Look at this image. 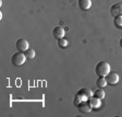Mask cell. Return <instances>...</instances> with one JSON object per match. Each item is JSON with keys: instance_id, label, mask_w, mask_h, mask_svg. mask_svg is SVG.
I'll list each match as a JSON object with an SVG mask.
<instances>
[{"instance_id": "1", "label": "cell", "mask_w": 122, "mask_h": 117, "mask_svg": "<svg viewBox=\"0 0 122 117\" xmlns=\"http://www.w3.org/2000/svg\"><path fill=\"white\" fill-rule=\"evenodd\" d=\"M110 72V65L107 61H99L95 67V73L98 77H106Z\"/></svg>"}, {"instance_id": "2", "label": "cell", "mask_w": 122, "mask_h": 117, "mask_svg": "<svg viewBox=\"0 0 122 117\" xmlns=\"http://www.w3.org/2000/svg\"><path fill=\"white\" fill-rule=\"evenodd\" d=\"M26 61V56L24 53H21V51H18L12 55L11 57V64L15 67H20L22 66L24 62Z\"/></svg>"}, {"instance_id": "3", "label": "cell", "mask_w": 122, "mask_h": 117, "mask_svg": "<svg viewBox=\"0 0 122 117\" xmlns=\"http://www.w3.org/2000/svg\"><path fill=\"white\" fill-rule=\"evenodd\" d=\"M75 96L79 97L80 101H88L89 99L94 96V92L91 89H88V88H83L76 93Z\"/></svg>"}, {"instance_id": "4", "label": "cell", "mask_w": 122, "mask_h": 117, "mask_svg": "<svg viewBox=\"0 0 122 117\" xmlns=\"http://www.w3.org/2000/svg\"><path fill=\"white\" fill-rule=\"evenodd\" d=\"M15 46H16L18 51L25 53L28 49V41L25 39V38H19L18 41H16V43H15Z\"/></svg>"}, {"instance_id": "5", "label": "cell", "mask_w": 122, "mask_h": 117, "mask_svg": "<svg viewBox=\"0 0 122 117\" xmlns=\"http://www.w3.org/2000/svg\"><path fill=\"white\" fill-rule=\"evenodd\" d=\"M120 80V77L117 72H113V71H110L109 73L106 76V81L107 84H110V85H114L117 84Z\"/></svg>"}, {"instance_id": "6", "label": "cell", "mask_w": 122, "mask_h": 117, "mask_svg": "<svg viewBox=\"0 0 122 117\" xmlns=\"http://www.w3.org/2000/svg\"><path fill=\"white\" fill-rule=\"evenodd\" d=\"M110 14L113 18L117 17H122V3H114L110 7Z\"/></svg>"}, {"instance_id": "7", "label": "cell", "mask_w": 122, "mask_h": 117, "mask_svg": "<svg viewBox=\"0 0 122 117\" xmlns=\"http://www.w3.org/2000/svg\"><path fill=\"white\" fill-rule=\"evenodd\" d=\"M77 108H79L80 112L84 113V114L89 113L92 110H93V107H92L89 101H81V102H80V104H79V106H77Z\"/></svg>"}, {"instance_id": "8", "label": "cell", "mask_w": 122, "mask_h": 117, "mask_svg": "<svg viewBox=\"0 0 122 117\" xmlns=\"http://www.w3.org/2000/svg\"><path fill=\"white\" fill-rule=\"evenodd\" d=\"M52 35L55 38L57 39H60V38L64 37V30L61 26H56V28L52 30Z\"/></svg>"}, {"instance_id": "9", "label": "cell", "mask_w": 122, "mask_h": 117, "mask_svg": "<svg viewBox=\"0 0 122 117\" xmlns=\"http://www.w3.org/2000/svg\"><path fill=\"white\" fill-rule=\"evenodd\" d=\"M79 7L83 11H87L92 7V0H79Z\"/></svg>"}, {"instance_id": "10", "label": "cell", "mask_w": 122, "mask_h": 117, "mask_svg": "<svg viewBox=\"0 0 122 117\" xmlns=\"http://www.w3.org/2000/svg\"><path fill=\"white\" fill-rule=\"evenodd\" d=\"M88 101H89V103H91V105H92L93 108H99L100 105H102L100 99H97V97H95V96H93L92 99H89Z\"/></svg>"}, {"instance_id": "11", "label": "cell", "mask_w": 122, "mask_h": 117, "mask_svg": "<svg viewBox=\"0 0 122 117\" xmlns=\"http://www.w3.org/2000/svg\"><path fill=\"white\" fill-rule=\"evenodd\" d=\"M94 96L97 97V99H100V100L105 99V96H106V93H105L104 89H102V88H99V89H97L96 91L94 92Z\"/></svg>"}, {"instance_id": "12", "label": "cell", "mask_w": 122, "mask_h": 117, "mask_svg": "<svg viewBox=\"0 0 122 117\" xmlns=\"http://www.w3.org/2000/svg\"><path fill=\"white\" fill-rule=\"evenodd\" d=\"M107 84L106 77H98V79L96 80V85L97 88H105Z\"/></svg>"}, {"instance_id": "13", "label": "cell", "mask_w": 122, "mask_h": 117, "mask_svg": "<svg viewBox=\"0 0 122 117\" xmlns=\"http://www.w3.org/2000/svg\"><path fill=\"white\" fill-rule=\"evenodd\" d=\"M24 54H25L26 59H27V60H32V59H34V58H35V56H36L35 50H34V49H32V48H28Z\"/></svg>"}, {"instance_id": "14", "label": "cell", "mask_w": 122, "mask_h": 117, "mask_svg": "<svg viewBox=\"0 0 122 117\" xmlns=\"http://www.w3.org/2000/svg\"><path fill=\"white\" fill-rule=\"evenodd\" d=\"M69 45L68 41H66V38H60V39H58V46L60 47V48H66Z\"/></svg>"}, {"instance_id": "15", "label": "cell", "mask_w": 122, "mask_h": 117, "mask_svg": "<svg viewBox=\"0 0 122 117\" xmlns=\"http://www.w3.org/2000/svg\"><path fill=\"white\" fill-rule=\"evenodd\" d=\"M113 23L118 28H122V17H117V18H114Z\"/></svg>"}, {"instance_id": "16", "label": "cell", "mask_w": 122, "mask_h": 117, "mask_svg": "<svg viewBox=\"0 0 122 117\" xmlns=\"http://www.w3.org/2000/svg\"><path fill=\"white\" fill-rule=\"evenodd\" d=\"M119 44H120V47H121V48H122V37L120 38V42H119Z\"/></svg>"}, {"instance_id": "17", "label": "cell", "mask_w": 122, "mask_h": 117, "mask_svg": "<svg viewBox=\"0 0 122 117\" xmlns=\"http://www.w3.org/2000/svg\"><path fill=\"white\" fill-rule=\"evenodd\" d=\"M121 3H122V0H121Z\"/></svg>"}]
</instances>
